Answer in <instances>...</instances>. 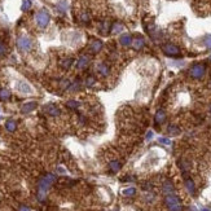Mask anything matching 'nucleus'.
I'll return each instance as SVG.
<instances>
[{"label": "nucleus", "instance_id": "f257e3e1", "mask_svg": "<svg viewBox=\"0 0 211 211\" xmlns=\"http://www.w3.org/2000/svg\"><path fill=\"white\" fill-rule=\"evenodd\" d=\"M165 204L170 211H181L180 200L176 196H174V194H167L165 198Z\"/></svg>", "mask_w": 211, "mask_h": 211}, {"label": "nucleus", "instance_id": "f03ea898", "mask_svg": "<svg viewBox=\"0 0 211 211\" xmlns=\"http://www.w3.org/2000/svg\"><path fill=\"white\" fill-rule=\"evenodd\" d=\"M51 185L52 184H51L45 178H43V179L39 180V183H38V198H39V201H44V198L47 196V192H48Z\"/></svg>", "mask_w": 211, "mask_h": 211}, {"label": "nucleus", "instance_id": "7ed1b4c3", "mask_svg": "<svg viewBox=\"0 0 211 211\" xmlns=\"http://www.w3.org/2000/svg\"><path fill=\"white\" fill-rule=\"evenodd\" d=\"M35 19H36L38 26L42 27V29H44L45 26H48L51 17H49V13L45 9H42V10H39L38 13H36V16H35Z\"/></svg>", "mask_w": 211, "mask_h": 211}, {"label": "nucleus", "instance_id": "20e7f679", "mask_svg": "<svg viewBox=\"0 0 211 211\" xmlns=\"http://www.w3.org/2000/svg\"><path fill=\"white\" fill-rule=\"evenodd\" d=\"M205 71H206V68L204 64H194L189 70V75L193 79H201L205 75Z\"/></svg>", "mask_w": 211, "mask_h": 211}, {"label": "nucleus", "instance_id": "39448f33", "mask_svg": "<svg viewBox=\"0 0 211 211\" xmlns=\"http://www.w3.org/2000/svg\"><path fill=\"white\" fill-rule=\"evenodd\" d=\"M17 45H18V48L21 49L22 52H29V51L33 48V42H31V39H30L29 36H26V35H22V36L18 38Z\"/></svg>", "mask_w": 211, "mask_h": 211}, {"label": "nucleus", "instance_id": "423d86ee", "mask_svg": "<svg viewBox=\"0 0 211 211\" xmlns=\"http://www.w3.org/2000/svg\"><path fill=\"white\" fill-rule=\"evenodd\" d=\"M163 52H165V54H167V56L170 57H176V56H180V48H179L178 45L172 44V43H167V44H165L162 47Z\"/></svg>", "mask_w": 211, "mask_h": 211}, {"label": "nucleus", "instance_id": "0eeeda50", "mask_svg": "<svg viewBox=\"0 0 211 211\" xmlns=\"http://www.w3.org/2000/svg\"><path fill=\"white\" fill-rule=\"evenodd\" d=\"M16 88H17V91L18 92H21V93H33V89H31V87L29 84L26 83L25 80H18L17 83H16Z\"/></svg>", "mask_w": 211, "mask_h": 211}, {"label": "nucleus", "instance_id": "6e6552de", "mask_svg": "<svg viewBox=\"0 0 211 211\" xmlns=\"http://www.w3.org/2000/svg\"><path fill=\"white\" fill-rule=\"evenodd\" d=\"M45 111L48 113L49 115H52V117H57V115H60V114H61L60 109H58V108L56 106V105H53V104L47 105V106H45Z\"/></svg>", "mask_w": 211, "mask_h": 211}, {"label": "nucleus", "instance_id": "1a4fd4ad", "mask_svg": "<svg viewBox=\"0 0 211 211\" xmlns=\"http://www.w3.org/2000/svg\"><path fill=\"white\" fill-rule=\"evenodd\" d=\"M88 64H89V58L87 56H82L77 62V68L78 69H84V68L88 66Z\"/></svg>", "mask_w": 211, "mask_h": 211}, {"label": "nucleus", "instance_id": "9d476101", "mask_svg": "<svg viewBox=\"0 0 211 211\" xmlns=\"http://www.w3.org/2000/svg\"><path fill=\"white\" fill-rule=\"evenodd\" d=\"M165 120H166V113H165V110L159 109V110L155 113V123L161 124V123L165 122Z\"/></svg>", "mask_w": 211, "mask_h": 211}, {"label": "nucleus", "instance_id": "9b49d317", "mask_svg": "<svg viewBox=\"0 0 211 211\" xmlns=\"http://www.w3.org/2000/svg\"><path fill=\"white\" fill-rule=\"evenodd\" d=\"M119 43L122 45L124 47H127V45H131L132 44V38H131V35H128V34H123L122 36L119 38Z\"/></svg>", "mask_w": 211, "mask_h": 211}, {"label": "nucleus", "instance_id": "f8f14e48", "mask_svg": "<svg viewBox=\"0 0 211 211\" xmlns=\"http://www.w3.org/2000/svg\"><path fill=\"white\" fill-rule=\"evenodd\" d=\"M36 109V103L34 101H30V103H26L25 105L22 106V113H30Z\"/></svg>", "mask_w": 211, "mask_h": 211}, {"label": "nucleus", "instance_id": "ddd939ff", "mask_svg": "<svg viewBox=\"0 0 211 211\" xmlns=\"http://www.w3.org/2000/svg\"><path fill=\"white\" fill-rule=\"evenodd\" d=\"M144 45H145V40H144L143 38H140V36L132 40V47H134L135 49H141Z\"/></svg>", "mask_w": 211, "mask_h": 211}, {"label": "nucleus", "instance_id": "4468645a", "mask_svg": "<svg viewBox=\"0 0 211 211\" xmlns=\"http://www.w3.org/2000/svg\"><path fill=\"white\" fill-rule=\"evenodd\" d=\"M162 189H163V192H165L166 194H172V192H174V185H172V183L169 181V180L165 181V183H163Z\"/></svg>", "mask_w": 211, "mask_h": 211}, {"label": "nucleus", "instance_id": "2eb2a0df", "mask_svg": "<svg viewBox=\"0 0 211 211\" xmlns=\"http://www.w3.org/2000/svg\"><path fill=\"white\" fill-rule=\"evenodd\" d=\"M103 49V42L101 40H95V42H92V44H91V51L92 52H100V51Z\"/></svg>", "mask_w": 211, "mask_h": 211}, {"label": "nucleus", "instance_id": "dca6fc26", "mask_svg": "<svg viewBox=\"0 0 211 211\" xmlns=\"http://www.w3.org/2000/svg\"><path fill=\"white\" fill-rule=\"evenodd\" d=\"M5 128H7V131H9V132H14V131H16V128H17V122H16L14 119L7 120Z\"/></svg>", "mask_w": 211, "mask_h": 211}, {"label": "nucleus", "instance_id": "f3484780", "mask_svg": "<svg viewBox=\"0 0 211 211\" xmlns=\"http://www.w3.org/2000/svg\"><path fill=\"white\" fill-rule=\"evenodd\" d=\"M185 186H186V189H188V192H189L190 194H194V192H196V186H194L193 180H190V179H186V180H185Z\"/></svg>", "mask_w": 211, "mask_h": 211}, {"label": "nucleus", "instance_id": "a211bd4d", "mask_svg": "<svg viewBox=\"0 0 211 211\" xmlns=\"http://www.w3.org/2000/svg\"><path fill=\"white\" fill-rule=\"evenodd\" d=\"M97 69H99V73L101 74V75H105V77H106L109 74V71H110V70H109V66L106 64H100L99 66H97Z\"/></svg>", "mask_w": 211, "mask_h": 211}, {"label": "nucleus", "instance_id": "6ab92c4d", "mask_svg": "<svg viewBox=\"0 0 211 211\" xmlns=\"http://www.w3.org/2000/svg\"><path fill=\"white\" fill-rule=\"evenodd\" d=\"M10 97V91L8 88H1L0 89V100H3V101H5L8 100Z\"/></svg>", "mask_w": 211, "mask_h": 211}, {"label": "nucleus", "instance_id": "aec40b11", "mask_svg": "<svg viewBox=\"0 0 211 211\" xmlns=\"http://www.w3.org/2000/svg\"><path fill=\"white\" fill-rule=\"evenodd\" d=\"M73 62H74V60H73L71 57L65 58V60L61 61V68H62V69H70V66L73 65Z\"/></svg>", "mask_w": 211, "mask_h": 211}, {"label": "nucleus", "instance_id": "412c9836", "mask_svg": "<svg viewBox=\"0 0 211 211\" xmlns=\"http://www.w3.org/2000/svg\"><path fill=\"white\" fill-rule=\"evenodd\" d=\"M109 167H110V170L113 171V172H118V171L120 170V162L119 161H111Z\"/></svg>", "mask_w": 211, "mask_h": 211}, {"label": "nucleus", "instance_id": "4be33fe9", "mask_svg": "<svg viewBox=\"0 0 211 211\" xmlns=\"http://www.w3.org/2000/svg\"><path fill=\"white\" fill-rule=\"evenodd\" d=\"M167 131H169L170 135H179L180 134V128L176 127L175 124H170L169 128H167Z\"/></svg>", "mask_w": 211, "mask_h": 211}, {"label": "nucleus", "instance_id": "5701e85b", "mask_svg": "<svg viewBox=\"0 0 211 211\" xmlns=\"http://www.w3.org/2000/svg\"><path fill=\"white\" fill-rule=\"evenodd\" d=\"M31 8V0H22V5H21V9L23 12L29 10Z\"/></svg>", "mask_w": 211, "mask_h": 211}, {"label": "nucleus", "instance_id": "b1692460", "mask_svg": "<svg viewBox=\"0 0 211 211\" xmlns=\"http://www.w3.org/2000/svg\"><path fill=\"white\" fill-rule=\"evenodd\" d=\"M66 106L70 108V109H77L78 106H79V103H77L75 100H69L68 104H66Z\"/></svg>", "mask_w": 211, "mask_h": 211}, {"label": "nucleus", "instance_id": "393cba45", "mask_svg": "<svg viewBox=\"0 0 211 211\" xmlns=\"http://www.w3.org/2000/svg\"><path fill=\"white\" fill-rule=\"evenodd\" d=\"M135 193H136L135 188H127V189H124V190H123V194H124L126 197H131V196H134Z\"/></svg>", "mask_w": 211, "mask_h": 211}, {"label": "nucleus", "instance_id": "a878e982", "mask_svg": "<svg viewBox=\"0 0 211 211\" xmlns=\"http://www.w3.org/2000/svg\"><path fill=\"white\" fill-rule=\"evenodd\" d=\"M89 19H91V17H89V13H87V12H83V13L80 14V21L82 22L87 23V22H89Z\"/></svg>", "mask_w": 211, "mask_h": 211}, {"label": "nucleus", "instance_id": "bb28decb", "mask_svg": "<svg viewBox=\"0 0 211 211\" xmlns=\"http://www.w3.org/2000/svg\"><path fill=\"white\" fill-rule=\"evenodd\" d=\"M122 29H123V26L120 25V23H114V26H113V29H111V33L117 34V33H119V31H122Z\"/></svg>", "mask_w": 211, "mask_h": 211}, {"label": "nucleus", "instance_id": "cd10ccee", "mask_svg": "<svg viewBox=\"0 0 211 211\" xmlns=\"http://www.w3.org/2000/svg\"><path fill=\"white\" fill-rule=\"evenodd\" d=\"M57 8H58V10H60V12H65V10H66V8H68V4H66L65 0H62V1L58 3Z\"/></svg>", "mask_w": 211, "mask_h": 211}, {"label": "nucleus", "instance_id": "c85d7f7f", "mask_svg": "<svg viewBox=\"0 0 211 211\" xmlns=\"http://www.w3.org/2000/svg\"><path fill=\"white\" fill-rule=\"evenodd\" d=\"M158 141L161 144H163V145H171V140L167 139V137H159Z\"/></svg>", "mask_w": 211, "mask_h": 211}, {"label": "nucleus", "instance_id": "c756f323", "mask_svg": "<svg viewBox=\"0 0 211 211\" xmlns=\"http://www.w3.org/2000/svg\"><path fill=\"white\" fill-rule=\"evenodd\" d=\"M7 53V45L0 42V56H4Z\"/></svg>", "mask_w": 211, "mask_h": 211}, {"label": "nucleus", "instance_id": "7c9ffc66", "mask_svg": "<svg viewBox=\"0 0 211 211\" xmlns=\"http://www.w3.org/2000/svg\"><path fill=\"white\" fill-rule=\"evenodd\" d=\"M204 42H205V45L209 49H211V35H207V36L205 38V40H204Z\"/></svg>", "mask_w": 211, "mask_h": 211}, {"label": "nucleus", "instance_id": "2f4dec72", "mask_svg": "<svg viewBox=\"0 0 211 211\" xmlns=\"http://www.w3.org/2000/svg\"><path fill=\"white\" fill-rule=\"evenodd\" d=\"M95 84V78H88L87 80H85V85H87V87H92V85Z\"/></svg>", "mask_w": 211, "mask_h": 211}, {"label": "nucleus", "instance_id": "473e14b6", "mask_svg": "<svg viewBox=\"0 0 211 211\" xmlns=\"http://www.w3.org/2000/svg\"><path fill=\"white\" fill-rule=\"evenodd\" d=\"M18 211H31V210H30L29 207H27V206H21Z\"/></svg>", "mask_w": 211, "mask_h": 211}, {"label": "nucleus", "instance_id": "72a5a7b5", "mask_svg": "<svg viewBox=\"0 0 211 211\" xmlns=\"http://www.w3.org/2000/svg\"><path fill=\"white\" fill-rule=\"evenodd\" d=\"M152 137H153V132L149 131V132H148V134H146V140H150Z\"/></svg>", "mask_w": 211, "mask_h": 211}, {"label": "nucleus", "instance_id": "f704fd0d", "mask_svg": "<svg viewBox=\"0 0 211 211\" xmlns=\"http://www.w3.org/2000/svg\"><path fill=\"white\" fill-rule=\"evenodd\" d=\"M57 171H58V172H60V174H65V170H64V169H61V167H58Z\"/></svg>", "mask_w": 211, "mask_h": 211}, {"label": "nucleus", "instance_id": "c9c22d12", "mask_svg": "<svg viewBox=\"0 0 211 211\" xmlns=\"http://www.w3.org/2000/svg\"><path fill=\"white\" fill-rule=\"evenodd\" d=\"M202 211H210L209 209H202Z\"/></svg>", "mask_w": 211, "mask_h": 211}, {"label": "nucleus", "instance_id": "e433bc0d", "mask_svg": "<svg viewBox=\"0 0 211 211\" xmlns=\"http://www.w3.org/2000/svg\"><path fill=\"white\" fill-rule=\"evenodd\" d=\"M210 111H211V105H210Z\"/></svg>", "mask_w": 211, "mask_h": 211}, {"label": "nucleus", "instance_id": "4c0bfd02", "mask_svg": "<svg viewBox=\"0 0 211 211\" xmlns=\"http://www.w3.org/2000/svg\"><path fill=\"white\" fill-rule=\"evenodd\" d=\"M0 119H1V117H0Z\"/></svg>", "mask_w": 211, "mask_h": 211}]
</instances>
